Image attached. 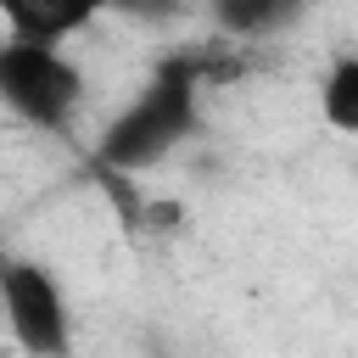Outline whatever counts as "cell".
<instances>
[{"label": "cell", "mask_w": 358, "mask_h": 358, "mask_svg": "<svg viewBox=\"0 0 358 358\" xmlns=\"http://www.w3.org/2000/svg\"><path fill=\"white\" fill-rule=\"evenodd\" d=\"M151 229H179L185 224V207H173V201H162V207H151V213H140Z\"/></svg>", "instance_id": "7"}, {"label": "cell", "mask_w": 358, "mask_h": 358, "mask_svg": "<svg viewBox=\"0 0 358 358\" xmlns=\"http://www.w3.org/2000/svg\"><path fill=\"white\" fill-rule=\"evenodd\" d=\"M95 22V0H0V39L62 50Z\"/></svg>", "instance_id": "4"}, {"label": "cell", "mask_w": 358, "mask_h": 358, "mask_svg": "<svg viewBox=\"0 0 358 358\" xmlns=\"http://www.w3.org/2000/svg\"><path fill=\"white\" fill-rule=\"evenodd\" d=\"M319 117L336 134H358V50L336 56L330 73L319 78Z\"/></svg>", "instance_id": "5"}, {"label": "cell", "mask_w": 358, "mask_h": 358, "mask_svg": "<svg viewBox=\"0 0 358 358\" xmlns=\"http://www.w3.org/2000/svg\"><path fill=\"white\" fill-rule=\"evenodd\" d=\"M196 112H201V62L168 56L145 78V90L106 123V134L95 140V162L106 173H145L196 129Z\"/></svg>", "instance_id": "1"}, {"label": "cell", "mask_w": 358, "mask_h": 358, "mask_svg": "<svg viewBox=\"0 0 358 358\" xmlns=\"http://www.w3.org/2000/svg\"><path fill=\"white\" fill-rule=\"evenodd\" d=\"M213 17H218L224 34H235V39H257V34H274V28L296 22V6H280V0H224Z\"/></svg>", "instance_id": "6"}, {"label": "cell", "mask_w": 358, "mask_h": 358, "mask_svg": "<svg viewBox=\"0 0 358 358\" xmlns=\"http://www.w3.org/2000/svg\"><path fill=\"white\" fill-rule=\"evenodd\" d=\"M0 319L22 358H67L73 352V308L62 280L34 257H0Z\"/></svg>", "instance_id": "3"}, {"label": "cell", "mask_w": 358, "mask_h": 358, "mask_svg": "<svg viewBox=\"0 0 358 358\" xmlns=\"http://www.w3.org/2000/svg\"><path fill=\"white\" fill-rule=\"evenodd\" d=\"M84 101V73L67 50L0 39V106L45 134L67 129Z\"/></svg>", "instance_id": "2"}, {"label": "cell", "mask_w": 358, "mask_h": 358, "mask_svg": "<svg viewBox=\"0 0 358 358\" xmlns=\"http://www.w3.org/2000/svg\"><path fill=\"white\" fill-rule=\"evenodd\" d=\"M0 257H6V252H0Z\"/></svg>", "instance_id": "8"}]
</instances>
